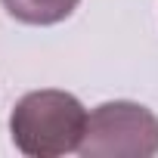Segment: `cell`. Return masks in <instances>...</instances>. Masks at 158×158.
Returning <instances> with one entry per match:
<instances>
[{"label": "cell", "instance_id": "6da1fadb", "mask_svg": "<svg viewBox=\"0 0 158 158\" xmlns=\"http://www.w3.org/2000/svg\"><path fill=\"white\" fill-rule=\"evenodd\" d=\"M87 109L65 90H31L10 115V136L22 155L59 158L81 149Z\"/></svg>", "mask_w": 158, "mask_h": 158}, {"label": "cell", "instance_id": "3957f363", "mask_svg": "<svg viewBox=\"0 0 158 158\" xmlns=\"http://www.w3.org/2000/svg\"><path fill=\"white\" fill-rule=\"evenodd\" d=\"M0 3L22 25H59L77 10L81 0H0Z\"/></svg>", "mask_w": 158, "mask_h": 158}, {"label": "cell", "instance_id": "7a4b0ae2", "mask_svg": "<svg viewBox=\"0 0 158 158\" xmlns=\"http://www.w3.org/2000/svg\"><path fill=\"white\" fill-rule=\"evenodd\" d=\"M84 158H152L158 155V115L139 102L115 99L87 115Z\"/></svg>", "mask_w": 158, "mask_h": 158}]
</instances>
